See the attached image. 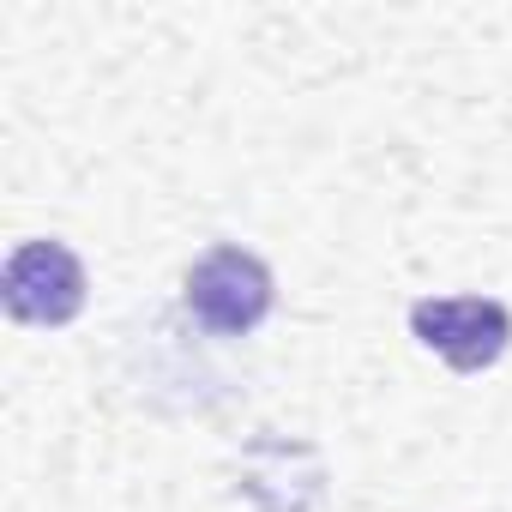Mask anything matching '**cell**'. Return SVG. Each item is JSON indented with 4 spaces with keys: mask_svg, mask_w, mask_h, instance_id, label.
<instances>
[{
    "mask_svg": "<svg viewBox=\"0 0 512 512\" xmlns=\"http://www.w3.org/2000/svg\"><path fill=\"white\" fill-rule=\"evenodd\" d=\"M410 332L458 374H482L512 344V314L494 296H428L410 308Z\"/></svg>",
    "mask_w": 512,
    "mask_h": 512,
    "instance_id": "obj_2",
    "label": "cell"
},
{
    "mask_svg": "<svg viewBox=\"0 0 512 512\" xmlns=\"http://www.w3.org/2000/svg\"><path fill=\"white\" fill-rule=\"evenodd\" d=\"M0 302L25 326H67L85 308V266L67 241H25L0 272Z\"/></svg>",
    "mask_w": 512,
    "mask_h": 512,
    "instance_id": "obj_3",
    "label": "cell"
},
{
    "mask_svg": "<svg viewBox=\"0 0 512 512\" xmlns=\"http://www.w3.org/2000/svg\"><path fill=\"white\" fill-rule=\"evenodd\" d=\"M187 314L211 338H241L272 314V272L247 247H211L187 272Z\"/></svg>",
    "mask_w": 512,
    "mask_h": 512,
    "instance_id": "obj_1",
    "label": "cell"
}]
</instances>
